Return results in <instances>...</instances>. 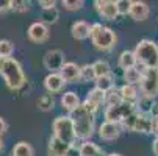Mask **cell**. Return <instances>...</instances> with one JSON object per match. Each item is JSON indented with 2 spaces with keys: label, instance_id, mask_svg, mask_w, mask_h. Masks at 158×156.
<instances>
[{
  "label": "cell",
  "instance_id": "6da1fadb",
  "mask_svg": "<svg viewBox=\"0 0 158 156\" xmlns=\"http://www.w3.org/2000/svg\"><path fill=\"white\" fill-rule=\"evenodd\" d=\"M0 75L3 77L5 84L11 91H17L25 84V74L22 66L14 58H2L0 59Z\"/></svg>",
  "mask_w": 158,
  "mask_h": 156
},
{
  "label": "cell",
  "instance_id": "7a4b0ae2",
  "mask_svg": "<svg viewBox=\"0 0 158 156\" xmlns=\"http://www.w3.org/2000/svg\"><path fill=\"white\" fill-rule=\"evenodd\" d=\"M69 117L72 119L77 139H81L86 142L94 133V114L88 113L83 108V105H80L75 111H72Z\"/></svg>",
  "mask_w": 158,
  "mask_h": 156
},
{
  "label": "cell",
  "instance_id": "3957f363",
  "mask_svg": "<svg viewBox=\"0 0 158 156\" xmlns=\"http://www.w3.org/2000/svg\"><path fill=\"white\" fill-rule=\"evenodd\" d=\"M135 55L138 59V66L144 69L153 67L158 69V46L150 39H143L136 44Z\"/></svg>",
  "mask_w": 158,
  "mask_h": 156
},
{
  "label": "cell",
  "instance_id": "277c9868",
  "mask_svg": "<svg viewBox=\"0 0 158 156\" xmlns=\"http://www.w3.org/2000/svg\"><path fill=\"white\" fill-rule=\"evenodd\" d=\"M91 41L94 47L99 50H111L116 46L118 36L108 27H103L102 24H93L91 25Z\"/></svg>",
  "mask_w": 158,
  "mask_h": 156
},
{
  "label": "cell",
  "instance_id": "5b68a950",
  "mask_svg": "<svg viewBox=\"0 0 158 156\" xmlns=\"http://www.w3.org/2000/svg\"><path fill=\"white\" fill-rule=\"evenodd\" d=\"M53 136L60 141H63L67 145H74L77 141L75 128L72 123V119L69 116H60L53 120Z\"/></svg>",
  "mask_w": 158,
  "mask_h": 156
},
{
  "label": "cell",
  "instance_id": "8992f818",
  "mask_svg": "<svg viewBox=\"0 0 158 156\" xmlns=\"http://www.w3.org/2000/svg\"><path fill=\"white\" fill-rule=\"evenodd\" d=\"M141 94L146 98H155L158 97V69L149 67L143 69V78L139 83Z\"/></svg>",
  "mask_w": 158,
  "mask_h": 156
},
{
  "label": "cell",
  "instance_id": "52a82bcc",
  "mask_svg": "<svg viewBox=\"0 0 158 156\" xmlns=\"http://www.w3.org/2000/svg\"><path fill=\"white\" fill-rule=\"evenodd\" d=\"M133 113H136V105H130V103H119L114 106H108L105 109V120L113 122V123H122L127 117H130Z\"/></svg>",
  "mask_w": 158,
  "mask_h": 156
},
{
  "label": "cell",
  "instance_id": "ba28073f",
  "mask_svg": "<svg viewBox=\"0 0 158 156\" xmlns=\"http://www.w3.org/2000/svg\"><path fill=\"white\" fill-rule=\"evenodd\" d=\"M64 53L58 49L55 50H49L46 55H44V67L49 69L52 74L53 72H60L64 66Z\"/></svg>",
  "mask_w": 158,
  "mask_h": 156
},
{
  "label": "cell",
  "instance_id": "9c48e42d",
  "mask_svg": "<svg viewBox=\"0 0 158 156\" xmlns=\"http://www.w3.org/2000/svg\"><path fill=\"white\" fill-rule=\"evenodd\" d=\"M94 6H96L97 13L106 20H114L119 16L116 2H110V0H96Z\"/></svg>",
  "mask_w": 158,
  "mask_h": 156
},
{
  "label": "cell",
  "instance_id": "30bf717a",
  "mask_svg": "<svg viewBox=\"0 0 158 156\" xmlns=\"http://www.w3.org/2000/svg\"><path fill=\"white\" fill-rule=\"evenodd\" d=\"M27 33H28L30 41L38 42V44H41V42L49 39V28H47L46 24H42L41 20L39 22H33V24L28 27V31Z\"/></svg>",
  "mask_w": 158,
  "mask_h": 156
},
{
  "label": "cell",
  "instance_id": "8fae6325",
  "mask_svg": "<svg viewBox=\"0 0 158 156\" xmlns=\"http://www.w3.org/2000/svg\"><path fill=\"white\" fill-rule=\"evenodd\" d=\"M121 131H122V126L119 123H113V122L105 120L99 126V136L105 141H114L121 136Z\"/></svg>",
  "mask_w": 158,
  "mask_h": 156
},
{
  "label": "cell",
  "instance_id": "7c38bea8",
  "mask_svg": "<svg viewBox=\"0 0 158 156\" xmlns=\"http://www.w3.org/2000/svg\"><path fill=\"white\" fill-rule=\"evenodd\" d=\"M133 131L144 133V134L153 133V119H152V116L143 114V113H139V111H138L136 120H135V125H133Z\"/></svg>",
  "mask_w": 158,
  "mask_h": 156
},
{
  "label": "cell",
  "instance_id": "4fadbf2b",
  "mask_svg": "<svg viewBox=\"0 0 158 156\" xmlns=\"http://www.w3.org/2000/svg\"><path fill=\"white\" fill-rule=\"evenodd\" d=\"M60 75L63 77V80L66 83L78 81L80 80V75H81V67H80V66H77L75 62H66L63 66V69L60 70Z\"/></svg>",
  "mask_w": 158,
  "mask_h": 156
},
{
  "label": "cell",
  "instance_id": "5bb4252c",
  "mask_svg": "<svg viewBox=\"0 0 158 156\" xmlns=\"http://www.w3.org/2000/svg\"><path fill=\"white\" fill-rule=\"evenodd\" d=\"M66 81L63 80V77L60 75V72H53V74H49L46 77V80H44V86H46V89L50 92V94H56L60 92L61 89L64 87Z\"/></svg>",
  "mask_w": 158,
  "mask_h": 156
},
{
  "label": "cell",
  "instance_id": "9a60e30c",
  "mask_svg": "<svg viewBox=\"0 0 158 156\" xmlns=\"http://www.w3.org/2000/svg\"><path fill=\"white\" fill-rule=\"evenodd\" d=\"M128 16L133 19V20H146L147 16H149V6L147 3L144 2H131V8H130V13Z\"/></svg>",
  "mask_w": 158,
  "mask_h": 156
},
{
  "label": "cell",
  "instance_id": "2e32d148",
  "mask_svg": "<svg viewBox=\"0 0 158 156\" xmlns=\"http://www.w3.org/2000/svg\"><path fill=\"white\" fill-rule=\"evenodd\" d=\"M72 36L78 41H83V39H88L91 38V25L85 20H78L72 25Z\"/></svg>",
  "mask_w": 158,
  "mask_h": 156
},
{
  "label": "cell",
  "instance_id": "e0dca14e",
  "mask_svg": "<svg viewBox=\"0 0 158 156\" xmlns=\"http://www.w3.org/2000/svg\"><path fill=\"white\" fill-rule=\"evenodd\" d=\"M121 95H122V102L130 103V105H136L138 100H139V94H138L136 86H131V84H124L121 87Z\"/></svg>",
  "mask_w": 158,
  "mask_h": 156
},
{
  "label": "cell",
  "instance_id": "ac0fdd59",
  "mask_svg": "<svg viewBox=\"0 0 158 156\" xmlns=\"http://www.w3.org/2000/svg\"><path fill=\"white\" fill-rule=\"evenodd\" d=\"M71 145L64 144L63 141L56 139L55 136L49 141V154L50 156H66L67 150H69Z\"/></svg>",
  "mask_w": 158,
  "mask_h": 156
},
{
  "label": "cell",
  "instance_id": "d6986e66",
  "mask_svg": "<svg viewBox=\"0 0 158 156\" xmlns=\"http://www.w3.org/2000/svg\"><path fill=\"white\" fill-rule=\"evenodd\" d=\"M138 66V59H136V55L135 52H130V50H124L119 56V67L127 70V69H131V67H136Z\"/></svg>",
  "mask_w": 158,
  "mask_h": 156
},
{
  "label": "cell",
  "instance_id": "ffe728a7",
  "mask_svg": "<svg viewBox=\"0 0 158 156\" xmlns=\"http://www.w3.org/2000/svg\"><path fill=\"white\" fill-rule=\"evenodd\" d=\"M143 69H144V67H143ZM143 69H139V66H136V67H131V69L124 70L125 84H131V86L139 84V83H141V78H143Z\"/></svg>",
  "mask_w": 158,
  "mask_h": 156
},
{
  "label": "cell",
  "instance_id": "44dd1931",
  "mask_svg": "<svg viewBox=\"0 0 158 156\" xmlns=\"http://www.w3.org/2000/svg\"><path fill=\"white\" fill-rule=\"evenodd\" d=\"M61 105L66 111H69V113H72V111H75L81 103H80V98L75 92H66L63 97H61Z\"/></svg>",
  "mask_w": 158,
  "mask_h": 156
},
{
  "label": "cell",
  "instance_id": "7402d4cb",
  "mask_svg": "<svg viewBox=\"0 0 158 156\" xmlns=\"http://www.w3.org/2000/svg\"><path fill=\"white\" fill-rule=\"evenodd\" d=\"M80 151H81V156H105L103 151L94 142H89V141L80 145Z\"/></svg>",
  "mask_w": 158,
  "mask_h": 156
},
{
  "label": "cell",
  "instance_id": "603a6c76",
  "mask_svg": "<svg viewBox=\"0 0 158 156\" xmlns=\"http://www.w3.org/2000/svg\"><path fill=\"white\" fill-rule=\"evenodd\" d=\"M119 103H122L121 89L113 87L111 91L105 92V105H106V108H108V106H114V105H119Z\"/></svg>",
  "mask_w": 158,
  "mask_h": 156
},
{
  "label": "cell",
  "instance_id": "cb8c5ba5",
  "mask_svg": "<svg viewBox=\"0 0 158 156\" xmlns=\"http://www.w3.org/2000/svg\"><path fill=\"white\" fill-rule=\"evenodd\" d=\"M13 156H35L33 147L27 142H17L13 148Z\"/></svg>",
  "mask_w": 158,
  "mask_h": 156
},
{
  "label": "cell",
  "instance_id": "d4e9b609",
  "mask_svg": "<svg viewBox=\"0 0 158 156\" xmlns=\"http://www.w3.org/2000/svg\"><path fill=\"white\" fill-rule=\"evenodd\" d=\"M96 87L103 91V92L111 91V89L114 87V78H113V75H105V77L96 78Z\"/></svg>",
  "mask_w": 158,
  "mask_h": 156
},
{
  "label": "cell",
  "instance_id": "484cf974",
  "mask_svg": "<svg viewBox=\"0 0 158 156\" xmlns=\"http://www.w3.org/2000/svg\"><path fill=\"white\" fill-rule=\"evenodd\" d=\"M94 67V72H96V78H100V77H105V75H111V67L110 64L103 59H99L93 64Z\"/></svg>",
  "mask_w": 158,
  "mask_h": 156
},
{
  "label": "cell",
  "instance_id": "4316f807",
  "mask_svg": "<svg viewBox=\"0 0 158 156\" xmlns=\"http://www.w3.org/2000/svg\"><path fill=\"white\" fill-rule=\"evenodd\" d=\"M86 100H89V102H93L94 105L100 106V105L105 103V92L100 91V89H97V87H94V89H91V91L88 92Z\"/></svg>",
  "mask_w": 158,
  "mask_h": 156
},
{
  "label": "cell",
  "instance_id": "83f0119b",
  "mask_svg": "<svg viewBox=\"0 0 158 156\" xmlns=\"http://www.w3.org/2000/svg\"><path fill=\"white\" fill-rule=\"evenodd\" d=\"M39 19H41L42 24H55V22L58 20V10H56V8L42 10Z\"/></svg>",
  "mask_w": 158,
  "mask_h": 156
},
{
  "label": "cell",
  "instance_id": "f1b7e54d",
  "mask_svg": "<svg viewBox=\"0 0 158 156\" xmlns=\"http://www.w3.org/2000/svg\"><path fill=\"white\" fill-rule=\"evenodd\" d=\"M136 106H138V109H139V113H143V114H149V116H150V113H152V109H153L155 103H153L152 98L141 97V98L138 100Z\"/></svg>",
  "mask_w": 158,
  "mask_h": 156
},
{
  "label": "cell",
  "instance_id": "f546056e",
  "mask_svg": "<svg viewBox=\"0 0 158 156\" xmlns=\"http://www.w3.org/2000/svg\"><path fill=\"white\" fill-rule=\"evenodd\" d=\"M53 105H55V100H53V95H50V94H44L38 98V106L42 111H50L53 108Z\"/></svg>",
  "mask_w": 158,
  "mask_h": 156
},
{
  "label": "cell",
  "instance_id": "4dcf8cb0",
  "mask_svg": "<svg viewBox=\"0 0 158 156\" xmlns=\"http://www.w3.org/2000/svg\"><path fill=\"white\" fill-rule=\"evenodd\" d=\"M13 52H14L13 42L8 39H0V58H11Z\"/></svg>",
  "mask_w": 158,
  "mask_h": 156
},
{
  "label": "cell",
  "instance_id": "1f68e13d",
  "mask_svg": "<svg viewBox=\"0 0 158 156\" xmlns=\"http://www.w3.org/2000/svg\"><path fill=\"white\" fill-rule=\"evenodd\" d=\"M80 80H83V81H96V72H94L93 64H85L81 67Z\"/></svg>",
  "mask_w": 158,
  "mask_h": 156
},
{
  "label": "cell",
  "instance_id": "d6a6232c",
  "mask_svg": "<svg viewBox=\"0 0 158 156\" xmlns=\"http://www.w3.org/2000/svg\"><path fill=\"white\" fill-rule=\"evenodd\" d=\"M61 5H63L64 10H67V11H77V10L83 8L85 2H81V0H72V2H71V0H63Z\"/></svg>",
  "mask_w": 158,
  "mask_h": 156
},
{
  "label": "cell",
  "instance_id": "836d02e7",
  "mask_svg": "<svg viewBox=\"0 0 158 156\" xmlns=\"http://www.w3.org/2000/svg\"><path fill=\"white\" fill-rule=\"evenodd\" d=\"M116 6H118V13L125 16L130 13V8H131V2L130 0H118L116 2Z\"/></svg>",
  "mask_w": 158,
  "mask_h": 156
},
{
  "label": "cell",
  "instance_id": "e575fe53",
  "mask_svg": "<svg viewBox=\"0 0 158 156\" xmlns=\"http://www.w3.org/2000/svg\"><path fill=\"white\" fill-rule=\"evenodd\" d=\"M30 8V2H25V0H14L13 2V10L19 11V13H25Z\"/></svg>",
  "mask_w": 158,
  "mask_h": 156
},
{
  "label": "cell",
  "instance_id": "d590c367",
  "mask_svg": "<svg viewBox=\"0 0 158 156\" xmlns=\"http://www.w3.org/2000/svg\"><path fill=\"white\" fill-rule=\"evenodd\" d=\"M81 105H83V108L88 111V113H91V114H94V116H96L97 109H99V106H97V105H94L93 102H89V100H85Z\"/></svg>",
  "mask_w": 158,
  "mask_h": 156
},
{
  "label": "cell",
  "instance_id": "8d00e7d4",
  "mask_svg": "<svg viewBox=\"0 0 158 156\" xmlns=\"http://www.w3.org/2000/svg\"><path fill=\"white\" fill-rule=\"evenodd\" d=\"M13 10V2L11 0H0V13H6Z\"/></svg>",
  "mask_w": 158,
  "mask_h": 156
},
{
  "label": "cell",
  "instance_id": "74e56055",
  "mask_svg": "<svg viewBox=\"0 0 158 156\" xmlns=\"http://www.w3.org/2000/svg\"><path fill=\"white\" fill-rule=\"evenodd\" d=\"M39 6L42 10H50V8H55V2L53 0H39Z\"/></svg>",
  "mask_w": 158,
  "mask_h": 156
},
{
  "label": "cell",
  "instance_id": "f35d334b",
  "mask_svg": "<svg viewBox=\"0 0 158 156\" xmlns=\"http://www.w3.org/2000/svg\"><path fill=\"white\" fill-rule=\"evenodd\" d=\"M66 156H81V151H80V148H78V147L71 145V147H69V150H67V153H66Z\"/></svg>",
  "mask_w": 158,
  "mask_h": 156
},
{
  "label": "cell",
  "instance_id": "ab89813d",
  "mask_svg": "<svg viewBox=\"0 0 158 156\" xmlns=\"http://www.w3.org/2000/svg\"><path fill=\"white\" fill-rule=\"evenodd\" d=\"M6 128H8V125H6L5 119H2V117H0V136H2L3 133L6 131Z\"/></svg>",
  "mask_w": 158,
  "mask_h": 156
},
{
  "label": "cell",
  "instance_id": "60d3db41",
  "mask_svg": "<svg viewBox=\"0 0 158 156\" xmlns=\"http://www.w3.org/2000/svg\"><path fill=\"white\" fill-rule=\"evenodd\" d=\"M152 150H153V153L158 156V136L155 138V141H153V144H152Z\"/></svg>",
  "mask_w": 158,
  "mask_h": 156
},
{
  "label": "cell",
  "instance_id": "b9f144b4",
  "mask_svg": "<svg viewBox=\"0 0 158 156\" xmlns=\"http://www.w3.org/2000/svg\"><path fill=\"white\" fill-rule=\"evenodd\" d=\"M153 133H156V134H158V117L153 119Z\"/></svg>",
  "mask_w": 158,
  "mask_h": 156
},
{
  "label": "cell",
  "instance_id": "7bdbcfd3",
  "mask_svg": "<svg viewBox=\"0 0 158 156\" xmlns=\"http://www.w3.org/2000/svg\"><path fill=\"white\" fill-rule=\"evenodd\" d=\"M106 156H122V154H119V153H111V154H106Z\"/></svg>",
  "mask_w": 158,
  "mask_h": 156
},
{
  "label": "cell",
  "instance_id": "ee69618b",
  "mask_svg": "<svg viewBox=\"0 0 158 156\" xmlns=\"http://www.w3.org/2000/svg\"><path fill=\"white\" fill-rule=\"evenodd\" d=\"M3 147V144H2V141H0V148H2Z\"/></svg>",
  "mask_w": 158,
  "mask_h": 156
},
{
  "label": "cell",
  "instance_id": "f6af8a7d",
  "mask_svg": "<svg viewBox=\"0 0 158 156\" xmlns=\"http://www.w3.org/2000/svg\"><path fill=\"white\" fill-rule=\"evenodd\" d=\"M0 59H2V58H0Z\"/></svg>",
  "mask_w": 158,
  "mask_h": 156
}]
</instances>
